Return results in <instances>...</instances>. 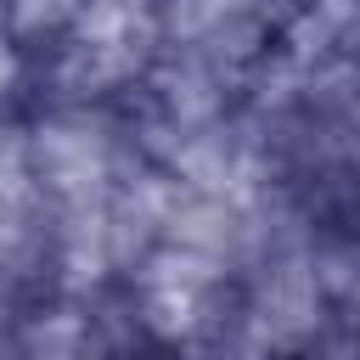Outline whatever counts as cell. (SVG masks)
<instances>
[{"instance_id": "cell-2", "label": "cell", "mask_w": 360, "mask_h": 360, "mask_svg": "<svg viewBox=\"0 0 360 360\" xmlns=\"http://www.w3.org/2000/svg\"><path fill=\"white\" fill-rule=\"evenodd\" d=\"M68 39L84 45V51H96L124 90L141 84V73H146V68L158 62V51H163L158 6H152V0H90V6L73 17Z\"/></svg>"}, {"instance_id": "cell-1", "label": "cell", "mask_w": 360, "mask_h": 360, "mask_svg": "<svg viewBox=\"0 0 360 360\" xmlns=\"http://www.w3.org/2000/svg\"><path fill=\"white\" fill-rule=\"evenodd\" d=\"M236 287H242V332L276 360L309 354L332 326V304L309 276V259H270Z\"/></svg>"}, {"instance_id": "cell-3", "label": "cell", "mask_w": 360, "mask_h": 360, "mask_svg": "<svg viewBox=\"0 0 360 360\" xmlns=\"http://www.w3.org/2000/svg\"><path fill=\"white\" fill-rule=\"evenodd\" d=\"M236 236H242V214L208 191H191L174 180L169 191V214H163V242L169 248H191V253H208L231 270V253H236Z\"/></svg>"}, {"instance_id": "cell-4", "label": "cell", "mask_w": 360, "mask_h": 360, "mask_svg": "<svg viewBox=\"0 0 360 360\" xmlns=\"http://www.w3.org/2000/svg\"><path fill=\"white\" fill-rule=\"evenodd\" d=\"M28 191V118H0V202H22Z\"/></svg>"}, {"instance_id": "cell-5", "label": "cell", "mask_w": 360, "mask_h": 360, "mask_svg": "<svg viewBox=\"0 0 360 360\" xmlns=\"http://www.w3.org/2000/svg\"><path fill=\"white\" fill-rule=\"evenodd\" d=\"M343 124L360 129V62H354V79H349V101H343Z\"/></svg>"}]
</instances>
